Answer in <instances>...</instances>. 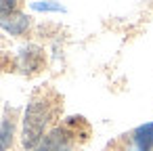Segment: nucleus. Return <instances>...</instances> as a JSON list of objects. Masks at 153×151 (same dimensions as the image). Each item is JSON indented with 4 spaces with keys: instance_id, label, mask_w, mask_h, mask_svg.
<instances>
[{
    "instance_id": "obj_2",
    "label": "nucleus",
    "mask_w": 153,
    "mask_h": 151,
    "mask_svg": "<svg viewBox=\"0 0 153 151\" xmlns=\"http://www.w3.org/2000/svg\"><path fill=\"white\" fill-rule=\"evenodd\" d=\"M69 143H71V138H69L67 130H65L63 126H57V128H53L51 132H46L44 138H42V141L36 145V149H32V151H65Z\"/></svg>"
},
{
    "instance_id": "obj_8",
    "label": "nucleus",
    "mask_w": 153,
    "mask_h": 151,
    "mask_svg": "<svg viewBox=\"0 0 153 151\" xmlns=\"http://www.w3.org/2000/svg\"><path fill=\"white\" fill-rule=\"evenodd\" d=\"M19 9V0H0V17L15 15Z\"/></svg>"
},
{
    "instance_id": "obj_1",
    "label": "nucleus",
    "mask_w": 153,
    "mask_h": 151,
    "mask_svg": "<svg viewBox=\"0 0 153 151\" xmlns=\"http://www.w3.org/2000/svg\"><path fill=\"white\" fill-rule=\"evenodd\" d=\"M57 97L53 92H38L23 111L21 126V143L27 151L36 149V145L44 138L48 124L57 115Z\"/></svg>"
},
{
    "instance_id": "obj_9",
    "label": "nucleus",
    "mask_w": 153,
    "mask_h": 151,
    "mask_svg": "<svg viewBox=\"0 0 153 151\" xmlns=\"http://www.w3.org/2000/svg\"><path fill=\"white\" fill-rule=\"evenodd\" d=\"M32 9H34V11H57V13H63V11H65L59 2H53V0H44V2H32Z\"/></svg>"
},
{
    "instance_id": "obj_11",
    "label": "nucleus",
    "mask_w": 153,
    "mask_h": 151,
    "mask_svg": "<svg viewBox=\"0 0 153 151\" xmlns=\"http://www.w3.org/2000/svg\"><path fill=\"white\" fill-rule=\"evenodd\" d=\"M65 151H69V149H65Z\"/></svg>"
},
{
    "instance_id": "obj_4",
    "label": "nucleus",
    "mask_w": 153,
    "mask_h": 151,
    "mask_svg": "<svg viewBox=\"0 0 153 151\" xmlns=\"http://www.w3.org/2000/svg\"><path fill=\"white\" fill-rule=\"evenodd\" d=\"M61 126L67 130V134H69L71 141H86V138L90 136V126H88V122H86L84 118H80V115L67 118Z\"/></svg>"
},
{
    "instance_id": "obj_5",
    "label": "nucleus",
    "mask_w": 153,
    "mask_h": 151,
    "mask_svg": "<svg viewBox=\"0 0 153 151\" xmlns=\"http://www.w3.org/2000/svg\"><path fill=\"white\" fill-rule=\"evenodd\" d=\"M0 28L4 32H9L11 36H21L30 30V17L21 15V13H15V15H9V17H0Z\"/></svg>"
},
{
    "instance_id": "obj_10",
    "label": "nucleus",
    "mask_w": 153,
    "mask_h": 151,
    "mask_svg": "<svg viewBox=\"0 0 153 151\" xmlns=\"http://www.w3.org/2000/svg\"><path fill=\"white\" fill-rule=\"evenodd\" d=\"M128 151H140V149H138V147H132V149H128Z\"/></svg>"
},
{
    "instance_id": "obj_7",
    "label": "nucleus",
    "mask_w": 153,
    "mask_h": 151,
    "mask_svg": "<svg viewBox=\"0 0 153 151\" xmlns=\"http://www.w3.org/2000/svg\"><path fill=\"white\" fill-rule=\"evenodd\" d=\"M13 136H15V122L4 118L0 124V151H7L13 145Z\"/></svg>"
},
{
    "instance_id": "obj_6",
    "label": "nucleus",
    "mask_w": 153,
    "mask_h": 151,
    "mask_svg": "<svg viewBox=\"0 0 153 151\" xmlns=\"http://www.w3.org/2000/svg\"><path fill=\"white\" fill-rule=\"evenodd\" d=\"M132 141H134V147H138L140 151H153V122H147L134 128Z\"/></svg>"
},
{
    "instance_id": "obj_3",
    "label": "nucleus",
    "mask_w": 153,
    "mask_h": 151,
    "mask_svg": "<svg viewBox=\"0 0 153 151\" xmlns=\"http://www.w3.org/2000/svg\"><path fill=\"white\" fill-rule=\"evenodd\" d=\"M21 67L30 74H36L44 67V51L38 46H27L21 51Z\"/></svg>"
}]
</instances>
